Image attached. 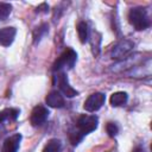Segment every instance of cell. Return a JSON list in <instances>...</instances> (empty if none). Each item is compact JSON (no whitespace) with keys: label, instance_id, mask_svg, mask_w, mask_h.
I'll return each mask as SVG.
<instances>
[{"label":"cell","instance_id":"obj_5","mask_svg":"<svg viewBox=\"0 0 152 152\" xmlns=\"http://www.w3.org/2000/svg\"><path fill=\"white\" fill-rule=\"evenodd\" d=\"M55 80L57 81V86L59 88V90L66 96V97H74L78 94L77 90H75L68 82V78H66V75L65 72L63 71H58L55 76Z\"/></svg>","mask_w":152,"mask_h":152},{"label":"cell","instance_id":"obj_6","mask_svg":"<svg viewBox=\"0 0 152 152\" xmlns=\"http://www.w3.org/2000/svg\"><path fill=\"white\" fill-rule=\"evenodd\" d=\"M106 101V96L104 94L102 93H93L91 95L88 96V99L86 100L84 102V109L87 112H95V110H99L103 103Z\"/></svg>","mask_w":152,"mask_h":152},{"label":"cell","instance_id":"obj_18","mask_svg":"<svg viewBox=\"0 0 152 152\" xmlns=\"http://www.w3.org/2000/svg\"><path fill=\"white\" fill-rule=\"evenodd\" d=\"M132 152H144V148L142 147H135Z\"/></svg>","mask_w":152,"mask_h":152},{"label":"cell","instance_id":"obj_1","mask_svg":"<svg viewBox=\"0 0 152 152\" xmlns=\"http://www.w3.org/2000/svg\"><path fill=\"white\" fill-rule=\"evenodd\" d=\"M128 21L137 31H142L150 27L151 21L147 14L146 8L144 7H133L128 12Z\"/></svg>","mask_w":152,"mask_h":152},{"label":"cell","instance_id":"obj_11","mask_svg":"<svg viewBox=\"0 0 152 152\" xmlns=\"http://www.w3.org/2000/svg\"><path fill=\"white\" fill-rule=\"evenodd\" d=\"M19 115V109H15V108H5L0 112V124L4 122V121H13L18 118Z\"/></svg>","mask_w":152,"mask_h":152},{"label":"cell","instance_id":"obj_16","mask_svg":"<svg viewBox=\"0 0 152 152\" xmlns=\"http://www.w3.org/2000/svg\"><path fill=\"white\" fill-rule=\"evenodd\" d=\"M37 28H38V30H36L34 33H33L34 43H37V40H39V39L43 37V34L48 31V25H46V24H43V25H40L39 27H37Z\"/></svg>","mask_w":152,"mask_h":152},{"label":"cell","instance_id":"obj_12","mask_svg":"<svg viewBox=\"0 0 152 152\" xmlns=\"http://www.w3.org/2000/svg\"><path fill=\"white\" fill-rule=\"evenodd\" d=\"M109 102L113 107L122 106L127 102V94L125 91H116V93L112 94V96L109 99Z\"/></svg>","mask_w":152,"mask_h":152},{"label":"cell","instance_id":"obj_17","mask_svg":"<svg viewBox=\"0 0 152 152\" xmlns=\"http://www.w3.org/2000/svg\"><path fill=\"white\" fill-rule=\"evenodd\" d=\"M106 131H107V133H108L109 137H114V135L118 134L119 128H118V126H116L114 122H108V124L106 125Z\"/></svg>","mask_w":152,"mask_h":152},{"label":"cell","instance_id":"obj_7","mask_svg":"<svg viewBox=\"0 0 152 152\" xmlns=\"http://www.w3.org/2000/svg\"><path fill=\"white\" fill-rule=\"evenodd\" d=\"M49 116V110L44 106H36L31 113L30 122L32 126H40L43 125Z\"/></svg>","mask_w":152,"mask_h":152},{"label":"cell","instance_id":"obj_2","mask_svg":"<svg viewBox=\"0 0 152 152\" xmlns=\"http://www.w3.org/2000/svg\"><path fill=\"white\" fill-rule=\"evenodd\" d=\"M76 59H77V53H76L72 49L68 48V49H65V50L61 53V56L56 59V62H55L53 65H52V70L58 72V71H61V70L64 69V68L71 69V68L74 66Z\"/></svg>","mask_w":152,"mask_h":152},{"label":"cell","instance_id":"obj_15","mask_svg":"<svg viewBox=\"0 0 152 152\" xmlns=\"http://www.w3.org/2000/svg\"><path fill=\"white\" fill-rule=\"evenodd\" d=\"M12 6L7 2H0V20H5L11 13Z\"/></svg>","mask_w":152,"mask_h":152},{"label":"cell","instance_id":"obj_13","mask_svg":"<svg viewBox=\"0 0 152 152\" xmlns=\"http://www.w3.org/2000/svg\"><path fill=\"white\" fill-rule=\"evenodd\" d=\"M62 142L59 139H50L43 148V152H59Z\"/></svg>","mask_w":152,"mask_h":152},{"label":"cell","instance_id":"obj_4","mask_svg":"<svg viewBox=\"0 0 152 152\" xmlns=\"http://www.w3.org/2000/svg\"><path fill=\"white\" fill-rule=\"evenodd\" d=\"M133 46H134V43L132 40L122 39L113 46L110 51V57L116 61H122L129 55V52L133 50Z\"/></svg>","mask_w":152,"mask_h":152},{"label":"cell","instance_id":"obj_9","mask_svg":"<svg viewBox=\"0 0 152 152\" xmlns=\"http://www.w3.org/2000/svg\"><path fill=\"white\" fill-rule=\"evenodd\" d=\"M45 102L48 106H50L52 108H62L64 106V97L59 91L52 90L46 95Z\"/></svg>","mask_w":152,"mask_h":152},{"label":"cell","instance_id":"obj_10","mask_svg":"<svg viewBox=\"0 0 152 152\" xmlns=\"http://www.w3.org/2000/svg\"><path fill=\"white\" fill-rule=\"evenodd\" d=\"M15 33H17V30L11 26L0 28V45L10 46L12 44V42L14 40Z\"/></svg>","mask_w":152,"mask_h":152},{"label":"cell","instance_id":"obj_14","mask_svg":"<svg viewBox=\"0 0 152 152\" xmlns=\"http://www.w3.org/2000/svg\"><path fill=\"white\" fill-rule=\"evenodd\" d=\"M77 33L81 43H86L88 39V25L86 21H80L77 24Z\"/></svg>","mask_w":152,"mask_h":152},{"label":"cell","instance_id":"obj_3","mask_svg":"<svg viewBox=\"0 0 152 152\" xmlns=\"http://www.w3.org/2000/svg\"><path fill=\"white\" fill-rule=\"evenodd\" d=\"M97 122H99L97 116L82 114V115L77 119V121H76V131H77L82 137H84L86 134H88V133H90V132H93V131L96 129Z\"/></svg>","mask_w":152,"mask_h":152},{"label":"cell","instance_id":"obj_8","mask_svg":"<svg viewBox=\"0 0 152 152\" xmlns=\"http://www.w3.org/2000/svg\"><path fill=\"white\" fill-rule=\"evenodd\" d=\"M20 140H21V134H19V133L8 137L4 141L1 152H17L19 144H20Z\"/></svg>","mask_w":152,"mask_h":152}]
</instances>
